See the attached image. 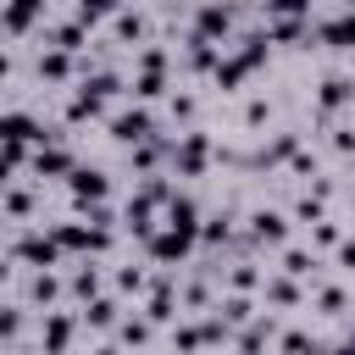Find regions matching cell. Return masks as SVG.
<instances>
[{
	"instance_id": "obj_1",
	"label": "cell",
	"mask_w": 355,
	"mask_h": 355,
	"mask_svg": "<svg viewBox=\"0 0 355 355\" xmlns=\"http://www.w3.org/2000/svg\"><path fill=\"white\" fill-rule=\"evenodd\" d=\"M61 255H67V250L55 244V233H17V239H11V261H17V266L50 272V266H55Z\"/></svg>"
},
{
	"instance_id": "obj_2",
	"label": "cell",
	"mask_w": 355,
	"mask_h": 355,
	"mask_svg": "<svg viewBox=\"0 0 355 355\" xmlns=\"http://www.w3.org/2000/svg\"><path fill=\"white\" fill-rule=\"evenodd\" d=\"M111 139H116V144H128V150H133V144H150V139H155V116H150L144 105L116 111V116H111Z\"/></svg>"
},
{
	"instance_id": "obj_3",
	"label": "cell",
	"mask_w": 355,
	"mask_h": 355,
	"mask_svg": "<svg viewBox=\"0 0 355 355\" xmlns=\"http://www.w3.org/2000/svg\"><path fill=\"white\" fill-rule=\"evenodd\" d=\"M205 161H211V139H205V133H178V144H172V166H178V178H200Z\"/></svg>"
},
{
	"instance_id": "obj_4",
	"label": "cell",
	"mask_w": 355,
	"mask_h": 355,
	"mask_svg": "<svg viewBox=\"0 0 355 355\" xmlns=\"http://www.w3.org/2000/svg\"><path fill=\"white\" fill-rule=\"evenodd\" d=\"M161 89H166V50H155V44H150V50L139 55V78H133V100H155Z\"/></svg>"
},
{
	"instance_id": "obj_5",
	"label": "cell",
	"mask_w": 355,
	"mask_h": 355,
	"mask_svg": "<svg viewBox=\"0 0 355 355\" xmlns=\"http://www.w3.org/2000/svg\"><path fill=\"white\" fill-rule=\"evenodd\" d=\"M72 333H78V316L44 311V322H39V349H44V355H67V349H72Z\"/></svg>"
},
{
	"instance_id": "obj_6",
	"label": "cell",
	"mask_w": 355,
	"mask_h": 355,
	"mask_svg": "<svg viewBox=\"0 0 355 355\" xmlns=\"http://www.w3.org/2000/svg\"><path fill=\"white\" fill-rule=\"evenodd\" d=\"M105 189H111V183H105V172H94V166H78V172L67 178V194H72V205H78V211L100 205V200H105Z\"/></svg>"
},
{
	"instance_id": "obj_7",
	"label": "cell",
	"mask_w": 355,
	"mask_h": 355,
	"mask_svg": "<svg viewBox=\"0 0 355 355\" xmlns=\"http://www.w3.org/2000/svg\"><path fill=\"white\" fill-rule=\"evenodd\" d=\"M194 33H200V39H211V44H222V39L233 33V11H227V6H216V0H205V6L194 11Z\"/></svg>"
},
{
	"instance_id": "obj_8",
	"label": "cell",
	"mask_w": 355,
	"mask_h": 355,
	"mask_svg": "<svg viewBox=\"0 0 355 355\" xmlns=\"http://www.w3.org/2000/svg\"><path fill=\"white\" fill-rule=\"evenodd\" d=\"M144 244H150V255H155L161 266H172V261H183V255H189V244H194V239H189V233H178V227H161V233H150Z\"/></svg>"
},
{
	"instance_id": "obj_9",
	"label": "cell",
	"mask_w": 355,
	"mask_h": 355,
	"mask_svg": "<svg viewBox=\"0 0 355 355\" xmlns=\"http://www.w3.org/2000/svg\"><path fill=\"white\" fill-rule=\"evenodd\" d=\"M78 172V161H72V150H61V144H44L39 155H33V178H72Z\"/></svg>"
},
{
	"instance_id": "obj_10",
	"label": "cell",
	"mask_w": 355,
	"mask_h": 355,
	"mask_svg": "<svg viewBox=\"0 0 355 355\" xmlns=\"http://www.w3.org/2000/svg\"><path fill=\"white\" fill-rule=\"evenodd\" d=\"M166 227H178V233H189V239H200V205L189 200V194H172V205H166Z\"/></svg>"
},
{
	"instance_id": "obj_11",
	"label": "cell",
	"mask_w": 355,
	"mask_h": 355,
	"mask_svg": "<svg viewBox=\"0 0 355 355\" xmlns=\"http://www.w3.org/2000/svg\"><path fill=\"white\" fill-rule=\"evenodd\" d=\"M250 239L255 244H283L288 239V216L283 211H255L250 216Z\"/></svg>"
},
{
	"instance_id": "obj_12",
	"label": "cell",
	"mask_w": 355,
	"mask_h": 355,
	"mask_svg": "<svg viewBox=\"0 0 355 355\" xmlns=\"http://www.w3.org/2000/svg\"><path fill=\"white\" fill-rule=\"evenodd\" d=\"M39 17H44V0H6V33L11 39H22Z\"/></svg>"
},
{
	"instance_id": "obj_13",
	"label": "cell",
	"mask_w": 355,
	"mask_h": 355,
	"mask_svg": "<svg viewBox=\"0 0 355 355\" xmlns=\"http://www.w3.org/2000/svg\"><path fill=\"white\" fill-rule=\"evenodd\" d=\"M316 39H322L327 50H355V11H344V17L322 22V28H316Z\"/></svg>"
},
{
	"instance_id": "obj_14",
	"label": "cell",
	"mask_w": 355,
	"mask_h": 355,
	"mask_svg": "<svg viewBox=\"0 0 355 355\" xmlns=\"http://www.w3.org/2000/svg\"><path fill=\"white\" fill-rule=\"evenodd\" d=\"M44 44H50V50H67V55H78V50L89 44V28H83V22L72 17V22H61V28H50V33H44Z\"/></svg>"
},
{
	"instance_id": "obj_15",
	"label": "cell",
	"mask_w": 355,
	"mask_h": 355,
	"mask_svg": "<svg viewBox=\"0 0 355 355\" xmlns=\"http://www.w3.org/2000/svg\"><path fill=\"white\" fill-rule=\"evenodd\" d=\"M349 100H355V78H322V89H316L322 111H344Z\"/></svg>"
},
{
	"instance_id": "obj_16",
	"label": "cell",
	"mask_w": 355,
	"mask_h": 355,
	"mask_svg": "<svg viewBox=\"0 0 355 355\" xmlns=\"http://www.w3.org/2000/svg\"><path fill=\"white\" fill-rule=\"evenodd\" d=\"M39 78L44 83H67L72 78V55L67 50H39Z\"/></svg>"
},
{
	"instance_id": "obj_17",
	"label": "cell",
	"mask_w": 355,
	"mask_h": 355,
	"mask_svg": "<svg viewBox=\"0 0 355 355\" xmlns=\"http://www.w3.org/2000/svg\"><path fill=\"white\" fill-rule=\"evenodd\" d=\"M100 111H105V100H100V94H89V89L78 83V94L67 100V122H94Z\"/></svg>"
},
{
	"instance_id": "obj_18",
	"label": "cell",
	"mask_w": 355,
	"mask_h": 355,
	"mask_svg": "<svg viewBox=\"0 0 355 355\" xmlns=\"http://www.w3.org/2000/svg\"><path fill=\"white\" fill-rule=\"evenodd\" d=\"M272 333H277V322H272V316H255V322L239 333V349H244V355H261V344H266Z\"/></svg>"
},
{
	"instance_id": "obj_19",
	"label": "cell",
	"mask_w": 355,
	"mask_h": 355,
	"mask_svg": "<svg viewBox=\"0 0 355 355\" xmlns=\"http://www.w3.org/2000/svg\"><path fill=\"white\" fill-rule=\"evenodd\" d=\"M72 294L89 305V300H100V272H94V261H78V272H72Z\"/></svg>"
},
{
	"instance_id": "obj_20",
	"label": "cell",
	"mask_w": 355,
	"mask_h": 355,
	"mask_svg": "<svg viewBox=\"0 0 355 355\" xmlns=\"http://www.w3.org/2000/svg\"><path fill=\"white\" fill-rule=\"evenodd\" d=\"M216 311H222V322H227V327H250V322H255V305H250L244 294H227Z\"/></svg>"
},
{
	"instance_id": "obj_21",
	"label": "cell",
	"mask_w": 355,
	"mask_h": 355,
	"mask_svg": "<svg viewBox=\"0 0 355 355\" xmlns=\"http://www.w3.org/2000/svg\"><path fill=\"white\" fill-rule=\"evenodd\" d=\"M83 322H89V327H122V322H116V300H105V294L89 300V305H83Z\"/></svg>"
},
{
	"instance_id": "obj_22",
	"label": "cell",
	"mask_w": 355,
	"mask_h": 355,
	"mask_svg": "<svg viewBox=\"0 0 355 355\" xmlns=\"http://www.w3.org/2000/svg\"><path fill=\"white\" fill-rule=\"evenodd\" d=\"M172 305H178V300H172V283H155V294H150L144 316H150V322H172Z\"/></svg>"
},
{
	"instance_id": "obj_23",
	"label": "cell",
	"mask_w": 355,
	"mask_h": 355,
	"mask_svg": "<svg viewBox=\"0 0 355 355\" xmlns=\"http://www.w3.org/2000/svg\"><path fill=\"white\" fill-rule=\"evenodd\" d=\"M122 11V0H78V22L83 28H94L100 17H116Z\"/></svg>"
},
{
	"instance_id": "obj_24",
	"label": "cell",
	"mask_w": 355,
	"mask_h": 355,
	"mask_svg": "<svg viewBox=\"0 0 355 355\" xmlns=\"http://www.w3.org/2000/svg\"><path fill=\"white\" fill-rule=\"evenodd\" d=\"M83 89L100 94V100H111V94H122V78L116 72H83Z\"/></svg>"
},
{
	"instance_id": "obj_25",
	"label": "cell",
	"mask_w": 355,
	"mask_h": 355,
	"mask_svg": "<svg viewBox=\"0 0 355 355\" xmlns=\"http://www.w3.org/2000/svg\"><path fill=\"white\" fill-rule=\"evenodd\" d=\"M28 294H33V305H50V300L61 294V283H55V272H33V277H28Z\"/></svg>"
},
{
	"instance_id": "obj_26",
	"label": "cell",
	"mask_w": 355,
	"mask_h": 355,
	"mask_svg": "<svg viewBox=\"0 0 355 355\" xmlns=\"http://www.w3.org/2000/svg\"><path fill=\"white\" fill-rule=\"evenodd\" d=\"M266 17H283V22H305V17H311V0H266Z\"/></svg>"
},
{
	"instance_id": "obj_27",
	"label": "cell",
	"mask_w": 355,
	"mask_h": 355,
	"mask_svg": "<svg viewBox=\"0 0 355 355\" xmlns=\"http://www.w3.org/2000/svg\"><path fill=\"white\" fill-rule=\"evenodd\" d=\"M283 355H327V349H322L311 333H300V327H294V333H283Z\"/></svg>"
},
{
	"instance_id": "obj_28",
	"label": "cell",
	"mask_w": 355,
	"mask_h": 355,
	"mask_svg": "<svg viewBox=\"0 0 355 355\" xmlns=\"http://www.w3.org/2000/svg\"><path fill=\"white\" fill-rule=\"evenodd\" d=\"M111 28H116V39H122V44H139V33H144L139 11H116V22H111Z\"/></svg>"
},
{
	"instance_id": "obj_29",
	"label": "cell",
	"mask_w": 355,
	"mask_h": 355,
	"mask_svg": "<svg viewBox=\"0 0 355 355\" xmlns=\"http://www.w3.org/2000/svg\"><path fill=\"white\" fill-rule=\"evenodd\" d=\"M266 300H272V305H294V300H300L294 277H266Z\"/></svg>"
},
{
	"instance_id": "obj_30",
	"label": "cell",
	"mask_w": 355,
	"mask_h": 355,
	"mask_svg": "<svg viewBox=\"0 0 355 355\" xmlns=\"http://www.w3.org/2000/svg\"><path fill=\"white\" fill-rule=\"evenodd\" d=\"M116 338H122V344H144V338H150V316H128V322L116 327Z\"/></svg>"
},
{
	"instance_id": "obj_31",
	"label": "cell",
	"mask_w": 355,
	"mask_h": 355,
	"mask_svg": "<svg viewBox=\"0 0 355 355\" xmlns=\"http://www.w3.org/2000/svg\"><path fill=\"white\" fill-rule=\"evenodd\" d=\"M28 211H33L28 189H11V194H6V216H11V222H28Z\"/></svg>"
},
{
	"instance_id": "obj_32",
	"label": "cell",
	"mask_w": 355,
	"mask_h": 355,
	"mask_svg": "<svg viewBox=\"0 0 355 355\" xmlns=\"http://www.w3.org/2000/svg\"><path fill=\"white\" fill-rule=\"evenodd\" d=\"M311 266H316V261H311L305 250H288V255H283V272H288V277H311Z\"/></svg>"
},
{
	"instance_id": "obj_33",
	"label": "cell",
	"mask_w": 355,
	"mask_h": 355,
	"mask_svg": "<svg viewBox=\"0 0 355 355\" xmlns=\"http://www.w3.org/2000/svg\"><path fill=\"white\" fill-rule=\"evenodd\" d=\"M227 283H233V294H244V288H255V283H261V272H255V266H233V272H227Z\"/></svg>"
},
{
	"instance_id": "obj_34",
	"label": "cell",
	"mask_w": 355,
	"mask_h": 355,
	"mask_svg": "<svg viewBox=\"0 0 355 355\" xmlns=\"http://www.w3.org/2000/svg\"><path fill=\"white\" fill-rule=\"evenodd\" d=\"M200 239H205V244H222V239H227V216H205Z\"/></svg>"
},
{
	"instance_id": "obj_35",
	"label": "cell",
	"mask_w": 355,
	"mask_h": 355,
	"mask_svg": "<svg viewBox=\"0 0 355 355\" xmlns=\"http://www.w3.org/2000/svg\"><path fill=\"white\" fill-rule=\"evenodd\" d=\"M116 288H122V294H139V288H144V272H139V266H122V272H116Z\"/></svg>"
},
{
	"instance_id": "obj_36",
	"label": "cell",
	"mask_w": 355,
	"mask_h": 355,
	"mask_svg": "<svg viewBox=\"0 0 355 355\" xmlns=\"http://www.w3.org/2000/svg\"><path fill=\"white\" fill-rule=\"evenodd\" d=\"M266 33H272L277 44H288V39H300V33H305V22H272Z\"/></svg>"
},
{
	"instance_id": "obj_37",
	"label": "cell",
	"mask_w": 355,
	"mask_h": 355,
	"mask_svg": "<svg viewBox=\"0 0 355 355\" xmlns=\"http://www.w3.org/2000/svg\"><path fill=\"white\" fill-rule=\"evenodd\" d=\"M111 222H116V211H111L105 200H100V205H89V227H111Z\"/></svg>"
},
{
	"instance_id": "obj_38",
	"label": "cell",
	"mask_w": 355,
	"mask_h": 355,
	"mask_svg": "<svg viewBox=\"0 0 355 355\" xmlns=\"http://www.w3.org/2000/svg\"><path fill=\"white\" fill-rule=\"evenodd\" d=\"M316 305H322L327 316H338V311H344V288H322V300H316Z\"/></svg>"
},
{
	"instance_id": "obj_39",
	"label": "cell",
	"mask_w": 355,
	"mask_h": 355,
	"mask_svg": "<svg viewBox=\"0 0 355 355\" xmlns=\"http://www.w3.org/2000/svg\"><path fill=\"white\" fill-rule=\"evenodd\" d=\"M6 166L22 172V166H28V144H6Z\"/></svg>"
},
{
	"instance_id": "obj_40",
	"label": "cell",
	"mask_w": 355,
	"mask_h": 355,
	"mask_svg": "<svg viewBox=\"0 0 355 355\" xmlns=\"http://www.w3.org/2000/svg\"><path fill=\"white\" fill-rule=\"evenodd\" d=\"M311 233H316V244H344V239H338V227H333V222H316V227H311Z\"/></svg>"
},
{
	"instance_id": "obj_41",
	"label": "cell",
	"mask_w": 355,
	"mask_h": 355,
	"mask_svg": "<svg viewBox=\"0 0 355 355\" xmlns=\"http://www.w3.org/2000/svg\"><path fill=\"white\" fill-rule=\"evenodd\" d=\"M333 150H344V155H355V133H349V128H338V133H333Z\"/></svg>"
},
{
	"instance_id": "obj_42",
	"label": "cell",
	"mask_w": 355,
	"mask_h": 355,
	"mask_svg": "<svg viewBox=\"0 0 355 355\" xmlns=\"http://www.w3.org/2000/svg\"><path fill=\"white\" fill-rule=\"evenodd\" d=\"M338 266H344V272H355V239H344V244H338Z\"/></svg>"
},
{
	"instance_id": "obj_43",
	"label": "cell",
	"mask_w": 355,
	"mask_h": 355,
	"mask_svg": "<svg viewBox=\"0 0 355 355\" xmlns=\"http://www.w3.org/2000/svg\"><path fill=\"white\" fill-rule=\"evenodd\" d=\"M327 355H355V333H349V338H338V344H333Z\"/></svg>"
}]
</instances>
